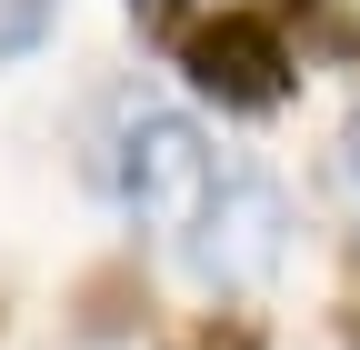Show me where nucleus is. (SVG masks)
I'll list each match as a JSON object with an SVG mask.
<instances>
[{
    "label": "nucleus",
    "instance_id": "nucleus-2",
    "mask_svg": "<svg viewBox=\"0 0 360 350\" xmlns=\"http://www.w3.org/2000/svg\"><path fill=\"white\" fill-rule=\"evenodd\" d=\"M110 190L141 221H191V200L210 190V141L180 110H130L110 141Z\"/></svg>",
    "mask_w": 360,
    "mask_h": 350
},
{
    "label": "nucleus",
    "instance_id": "nucleus-1",
    "mask_svg": "<svg viewBox=\"0 0 360 350\" xmlns=\"http://www.w3.org/2000/svg\"><path fill=\"white\" fill-rule=\"evenodd\" d=\"M180 260H191L200 290H260L281 280L290 260V200L270 170H220V181L191 200V221H180Z\"/></svg>",
    "mask_w": 360,
    "mask_h": 350
},
{
    "label": "nucleus",
    "instance_id": "nucleus-9",
    "mask_svg": "<svg viewBox=\"0 0 360 350\" xmlns=\"http://www.w3.org/2000/svg\"><path fill=\"white\" fill-rule=\"evenodd\" d=\"M340 340H350V350H360V300H350V311H340Z\"/></svg>",
    "mask_w": 360,
    "mask_h": 350
},
{
    "label": "nucleus",
    "instance_id": "nucleus-8",
    "mask_svg": "<svg viewBox=\"0 0 360 350\" xmlns=\"http://www.w3.org/2000/svg\"><path fill=\"white\" fill-rule=\"evenodd\" d=\"M340 181H350V200H360V110H350V130H340Z\"/></svg>",
    "mask_w": 360,
    "mask_h": 350
},
{
    "label": "nucleus",
    "instance_id": "nucleus-7",
    "mask_svg": "<svg viewBox=\"0 0 360 350\" xmlns=\"http://www.w3.org/2000/svg\"><path fill=\"white\" fill-rule=\"evenodd\" d=\"M180 11H191V0H130V20H141V30H170Z\"/></svg>",
    "mask_w": 360,
    "mask_h": 350
},
{
    "label": "nucleus",
    "instance_id": "nucleus-6",
    "mask_svg": "<svg viewBox=\"0 0 360 350\" xmlns=\"http://www.w3.org/2000/svg\"><path fill=\"white\" fill-rule=\"evenodd\" d=\"M180 350H260V330H250V320H200Z\"/></svg>",
    "mask_w": 360,
    "mask_h": 350
},
{
    "label": "nucleus",
    "instance_id": "nucleus-5",
    "mask_svg": "<svg viewBox=\"0 0 360 350\" xmlns=\"http://www.w3.org/2000/svg\"><path fill=\"white\" fill-rule=\"evenodd\" d=\"M51 40V0H0V60H30Z\"/></svg>",
    "mask_w": 360,
    "mask_h": 350
},
{
    "label": "nucleus",
    "instance_id": "nucleus-10",
    "mask_svg": "<svg viewBox=\"0 0 360 350\" xmlns=\"http://www.w3.org/2000/svg\"><path fill=\"white\" fill-rule=\"evenodd\" d=\"M290 11H321V20H330V11H340V0H290Z\"/></svg>",
    "mask_w": 360,
    "mask_h": 350
},
{
    "label": "nucleus",
    "instance_id": "nucleus-3",
    "mask_svg": "<svg viewBox=\"0 0 360 350\" xmlns=\"http://www.w3.org/2000/svg\"><path fill=\"white\" fill-rule=\"evenodd\" d=\"M180 70H191L220 110H281L290 80H300L281 20H260V11H220V20H200L191 40H180Z\"/></svg>",
    "mask_w": 360,
    "mask_h": 350
},
{
    "label": "nucleus",
    "instance_id": "nucleus-4",
    "mask_svg": "<svg viewBox=\"0 0 360 350\" xmlns=\"http://www.w3.org/2000/svg\"><path fill=\"white\" fill-rule=\"evenodd\" d=\"M130 300H141V280H130V271H101V280L80 290V330L90 340H120L130 330Z\"/></svg>",
    "mask_w": 360,
    "mask_h": 350
}]
</instances>
